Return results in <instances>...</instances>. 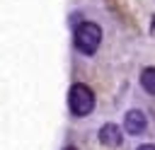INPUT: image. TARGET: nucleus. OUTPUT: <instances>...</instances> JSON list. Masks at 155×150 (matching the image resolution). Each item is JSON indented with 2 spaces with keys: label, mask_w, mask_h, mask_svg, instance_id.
<instances>
[{
  "label": "nucleus",
  "mask_w": 155,
  "mask_h": 150,
  "mask_svg": "<svg viewBox=\"0 0 155 150\" xmlns=\"http://www.w3.org/2000/svg\"><path fill=\"white\" fill-rule=\"evenodd\" d=\"M68 106L75 116H87L92 109H94V94L87 85L78 82L70 87V94H68Z\"/></svg>",
  "instance_id": "nucleus-1"
},
{
  "label": "nucleus",
  "mask_w": 155,
  "mask_h": 150,
  "mask_svg": "<svg viewBox=\"0 0 155 150\" xmlns=\"http://www.w3.org/2000/svg\"><path fill=\"white\" fill-rule=\"evenodd\" d=\"M99 44H102V29L94 22H82L75 29V46H78V51L90 56V53L97 51Z\"/></svg>",
  "instance_id": "nucleus-2"
},
{
  "label": "nucleus",
  "mask_w": 155,
  "mask_h": 150,
  "mask_svg": "<svg viewBox=\"0 0 155 150\" xmlns=\"http://www.w3.org/2000/svg\"><path fill=\"white\" fill-rule=\"evenodd\" d=\"M124 126H126V133H131V135H140V133L145 131V126H148V119H145L143 111L131 109V111H126Z\"/></svg>",
  "instance_id": "nucleus-3"
},
{
  "label": "nucleus",
  "mask_w": 155,
  "mask_h": 150,
  "mask_svg": "<svg viewBox=\"0 0 155 150\" xmlns=\"http://www.w3.org/2000/svg\"><path fill=\"white\" fill-rule=\"evenodd\" d=\"M121 140H124V133H121V128H119L116 123H104V126L99 128V143H102V145L116 148V145H121Z\"/></svg>",
  "instance_id": "nucleus-4"
},
{
  "label": "nucleus",
  "mask_w": 155,
  "mask_h": 150,
  "mask_svg": "<svg viewBox=\"0 0 155 150\" xmlns=\"http://www.w3.org/2000/svg\"><path fill=\"white\" fill-rule=\"evenodd\" d=\"M140 85H143L145 92L155 94V68H145V70L140 73Z\"/></svg>",
  "instance_id": "nucleus-5"
},
{
  "label": "nucleus",
  "mask_w": 155,
  "mask_h": 150,
  "mask_svg": "<svg viewBox=\"0 0 155 150\" xmlns=\"http://www.w3.org/2000/svg\"><path fill=\"white\" fill-rule=\"evenodd\" d=\"M138 150H155V145H140Z\"/></svg>",
  "instance_id": "nucleus-6"
},
{
  "label": "nucleus",
  "mask_w": 155,
  "mask_h": 150,
  "mask_svg": "<svg viewBox=\"0 0 155 150\" xmlns=\"http://www.w3.org/2000/svg\"><path fill=\"white\" fill-rule=\"evenodd\" d=\"M65 150H78V148H73V145H70V148H65Z\"/></svg>",
  "instance_id": "nucleus-7"
}]
</instances>
